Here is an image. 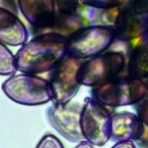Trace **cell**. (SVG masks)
Returning a JSON list of instances; mask_svg holds the SVG:
<instances>
[{
	"label": "cell",
	"instance_id": "1",
	"mask_svg": "<svg viewBox=\"0 0 148 148\" xmlns=\"http://www.w3.org/2000/svg\"><path fill=\"white\" fill-rule=\"evenodd\" d=\"M67 54V37L56 32L38 33L16 53L17 68L36 75L50 72Z\"/></svg>",
	"mask_w": 148,
	"mask_h": 148
},
{
	"label": "cell",
	"instance_id": "2",
	"mask_svg": "<svg viewBox=\"0 0 148 148\" xmlns=\"http://www.w3.org/2000/svg\"><path fill=\"white\" fill-rule=\"evenodd\" d=\"M103 12V24L113 28L119 42L131 44L148 32V0H131L120 8Z\"/></svg>",
	"mask_w": 148,
	"mask_h": 148
},
{
	"label": "cell",
	"instance_id": "3",
	"mask_svg": "<svg viewBox=\"0 0 148 148\" xmlns=\"http://www.w3.org/2000/svg\"><path fill=\"white\" fill-rule=\"evenodd\" d=\"M148 92V79L132 77L127 72L121 76L91 88V96L112 108L134 106Z\"/></svg>",
	"mask_w": 148,
	"mask_h": 148
},
{
	"label": "cell",
	"instance_id": "4",
	"mask_svg": "<svg viewBox=\"0 0 148 148\" xmlns=\"http://www.w3.org/2000/svg\"><path fill=\"white\" fill-rule=\"evenodd\" d=\"M116 37L111 25H87L67 37V53L81 60H86L108 51Z\"/></svg>",
	"mask_w": 148,
	"mask_h": 148
},
{
	"label": "cell",
	"instance_id": "5",
	"mask_svg": "<svg viewBox=\"0 0 148 148\" xmlns=\"http://www.w3.org/2000/svg\"><path fill=\"white\" fill-rule=\"evenodd\" d=\"M126 68L127 54L124 51L108 50L83 61L79 81L82 86L93 88L121 76Z\"/></svg>",
	"mask_w": 148,
	"mask_h": 148
},
{
	"label": "cell",
	"instance_id": "6",
	"mask_svg": "<svg viewBox=\"0 0 148 148\" xmlns=\"http://www.w3.org/2000/svg\"><path fill=\"white\" fill-rule=\"evenodd\" d=\"M2 91L12 101L23 106H41L52 99L48 79L36 74H13L3 83Z\"/></svg>",
	"mask_w": 148,
	"mask_h": 148
},
{
	"label": "cell",
	"instance_id": "7",
	"mask_svg": "<svg viewBox=\"0 0 148 148\" xmlns=\"http://www.w3.org/2000/svg\"><path fill=\"white\" fill-rule=\"evenodd\" d=\"M115 109L86 97L81 112V129L85 139L96 146H103L111 139L112 116Z\"/></svg>",
	"mask_w": 148,
	"mask_h": 148
},
{
	"label": "cell",
	"instance_id": "8",
	"mask_svg": "<svg viewBox=\"0 0 148 148\" xmlns=\"http://www.w3.org/2000/svg\"><path fill=\"white\" fill-rule=\"evenodd\" d=\"M84 60L66 55L64 59L50 71V84L52 104H66L72 100L80 87L79 71Z\"/></svg>",
	"mask_w": 148,
	"mask_h": 148
},
{
	"label": "cell",
	"instance_id": "9",
	"mask_svg": "<svg viewBox=\"0 0 148 148\" xmlns=\"http://www.w3.org/2000/svg\"><path fill=\"white\" fill-rule=\"evenodd\" d=\"M83 105L76 102L52 104L46 111L49 124L62 137L71 142L85 139L81 129V112Z\"/></svg>",
	"mask_w": 148,
	"mask_h": 148
},
{
	"label": "cell",
	"instance_id": "10",
	"mask_svg": "<svg viewBox=\"0 0 148 148\" xmlns=\"http://www.w3.org/2000/svg\"><path fill=\"white\" fill-rule=\"evenodd\" d=\"M17 2L25 20L38 33L52 25L57 14L55 0H17Z\"/></svg>",
	"mask_w": 148,
	"mask_h": 148
},
{
	"label": "cell",
	"instance_id": "11",
	"mask_svg": "<svg viewBox=\"0 0 148 148\" xmlns=\"http://www.w3.org/2000/svg\"><path fill=\"white\" fill-rule=\"evenodd\" d=\"M145 130V124L136 113L122 111L112 116L111 139L114 142L139 140Z\"/></svg>",
	"mask_w": 148,
	"mask_h": 148
},
{
	"label": "cell",
	"instance_id": "12",
	"mask_svg": "<svg viewBox=\"0 0 148 148\" xmlns=\"http://www.w3.org/2000/svg\"><path fill=\"white\" fill-rule=\"evenodd\" d=\"M29 33L23 22L11 11L0 7V42L12 46L23 45Z\"/></svg>",
	"mask_w": 148,
	"mask_h": 148
},
{
	"label": "cell",
	"instance_id": "13",
	"mask_svg": "<svg viewBox=\"0 0 148 148\" xmlns=\"http://www.w3.org/2000/svg\"><path fill=\"white\" fill-rule=\"evenodd\" d=\"M126 72L132 77L148 79V32L131 43Z\"/></svg>",
	"mask_w": 148,
	"mask_h": 148
},
{
	"label": "cell",
	"instance_id": "14",
	"mask_svg": "<svg viewBox=\"0 0 148 148\" xmlns=\"http://www.w3.org/2000/svg\"><path fill=\"white\" fill-rule=\"evenodd\" d=\"M87 25H89L87 18L79 12L62 13L57 12L52 25L42 32H56L69 37L74 32Z\"/></svg>",
	"mask_w": 148,
	"mask_h": 148
},
{
	"label": "cell",
	"instance_id": "15",
	"mask_svg": "<svg viewBox=\"0 0 148 148\" xmlns=\"http://www.w3.org/2000/svg\"><path fill=\"white\" fill-rule=\"evenodd\" d=\"M17 71L16 57L4 43L0 42V75L11 76Z\"/></svg>",
	"mask_w": 148,
	"mask_h": 148
},
{
	"label": "cell",
	"instance_id": "16",
	"mask_svg": "<svg viewBox=\"0 0 148 148\" xmlns=\"http://www.w3.org/2000/svg\"><path fill=\"white\" fill-rule=\"evenodd\" d=\"M131 0H80L83 7L99 11H111L126 5Z\"/></svg>",
	"mask_w": 148,
	"mask_h": 148
},
{
	"label": "cell",
	"instance_id": "17",
	"mask_svg": "<svg viewBox=\"0 0 148 148\" xmlns=\"http://www.w3.org/2000/svg\"><path fill=\"white\" fill-rule=\"evenodd\" d=\"M57 12L62 13L79 12L81 5L80 0H55Z\"/></svg>",
	"mask_w": 148,
	"mask_h": 148
},
{
	"label": "cell",
	"instance_id": "18",
	"mask_svg": "<svg viewBox=\"0 0 148 148\" xmlns=\"http://www.w3.org/2000/svg\"><path fill=\"white\" fill-rule=\"evenodd\" d=\"M35 148H64V146L55 135L45 133L38 142Z\"/></svg>",
	"mask_w": 148,
	"mask_h": 148
},
{
	"label": "cell",
	"instance_id": "19",
	"mask_svg": "<svg viewBox=\"0 0 148 148\" xmlns=\"http://www.w3.org/2000/svg\"><path fill=\"white\" fill-rule=\"evenodd\" d=\"M136 114L139 117L145 126L148 127V92L138 103L133 106Z\"/></svg>",
	"mask_w": 148,
	"mask_h": 148
},
{
	"label": "cell",
	"instance_id": "20",
	"mask_svg": "<svg viewBox=\"0 0 148 148\" xmlns=\"http://www.w3.org/2000/svg\"><path fill=\"white\" fill-rule=\"evenodd\" d=\"M111 148H136L135 144L133 141H120L116 142Z\"/></svg>",
	"mask_w": 148,
	"mask_h": 148
},
{
	"label": "cell",
	"instance_id": "21",
	"mask_svg": "<svg viewBox=\"0 0 148 148\" xmlns=\"http://www.w3.org/2000/svg\"><path fill=\"white\" fill-rule=\"evenodd\" d=\"M141 146L143 148H148V127L145 126V132L142 136V138L139 139Z\"/></svg>",
	"mask_w": 148,
	"mask_h": 148
},
{
	"label": "cell",
	"instance_id": "22",
	"mask_svg": "<svg viewBox=\"0 0 148 148\" xmlns=\"http://www.w3.org/2000/svg\"><path fill=\"white\" fill-rule=\"evenodd\" d=\"M75 148H94V145L90 143L89 141L84 139L80 142H79V144L75 146Z\"/></svg>",
	"mask_w": 148,
	"mask_h": 148
}]
</instances>
